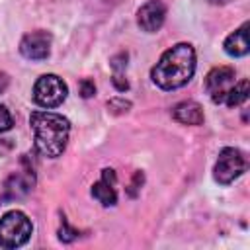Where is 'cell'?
<instances>
[{
  "label": "cell",
  "instance_id": "6da1fadb",
  "mask_svg": "<svg viewBox=\"0 0 250 250\" xmlns=\"http://www.w3.org/2000/svg\"><path fill=\"white\" fill-rule=\"evenodd\" d=\"M195 72V51L189 43L170 47L154 64L150 76L162 90H178L186 86Z\"/></svg>",
  "mask_w": 250,
  "mask_h": 250
},
{
  "label": "cell",
  "instance_id": "7a4b0ae2",
  "mask_svg": "<svg viewBox=\"0 0 250 250\" xmlns=\"http://www.w3.org/2000/svg\"><path fill=\"white\" fill-rule=\"evenodd\" d=\"M29 123L35 133V150L41 156L57 158L64 152L68 133H70V123L66 117L55 111L37 109V111H31Z\"/></svg>",
  "mask_w": 250,
  "mask_h": 250
},
{
  "label": "cell",
  "instance_id": "3957f363",
  "mask_svg": "<svg viewBox=\"0 0 250 250\" xmlns=\"http://www.w3.org/2000/svg\"><path fill=\"white\" fill-rule=\"evenodd\" d=\"M33 232L29 217L21 211H8L0 217V246L2 248H20L23 246Z\"/></svg>",
  "mask_w": 250,
  "mask_h": 250
},
{
  "label": "cell",
  "instance_id": "277c9868",
  "mask_svg": "<svg viewBox=\"0 0 250 250\" xmlns=\"http://www.w3.org/2000/svg\"><path fill=\"white\" fill-rule=\"evenodd\" d=\"M66 94L68 88L62 82V78H59L57 74H43L37 78L33 86V102L47 109L59 107L66 100Z\"/></svg>",
  "mask_w": 250,
  "mask_h": 250
},
{
  "label": "cell",
  "instance_id": "5b68a950",
  "mask_svg": "<svg viewBox=\"0 0 250 250\" xmlns=\"http://www.w3.org/2000/svg\"><path fill=\"white\" fill-rule=\"evenodd\" d=\"M246 170V158L238 148L232 146H225L219 152V158L215 162V182H219L221 186H229L230 182H234L242 172Z\"/></svg>",
  "mask_w": 250,
  "mask_h": 250
},
{
  "label": "cell",
  "instance_id": "8992f818",
  "mask_svg": "<svg viewBox=\"0 0 250 250\" xmlns=\"http://www.w3.org/2000/svg\"><path fill=\"white\" fill-rule=\"evenodd\" d=\"M232 86H234V70L230 66H217L205 78V90L215 104H225Z\"/></svg>",
  "mask_w": 250,
  "mask_h": 250
},
{
  "label": "cell",
  "instance_id": "52a82bcc",
  "mask_svg": "<svg viewBox=\"0 0 250 250\" xmlns=\"http://www.w3.org/2000/svg\"><path fill=\"white\" fill-rule=\"evenodd\" d=\"M20 53L29 61H43L51 53V33L49 31H31L20 41Z\"/></svg>",
  "mask_w": 250,
  "mask_h": 250
},
{
  "label": "cell",
  "instance_id": "ba28073f",
  "mask_svg": "<svg viewBox=\"0 0 250 250\" xmlns=\"http://www.w3.org/2000/svg\"><path fill=\"white\" fill-rule=\"evenodd\" d=\"M164 18H166V6L158 0H150L146 2L145 6L139 8L137 12V21H139V27L146 33H154L162 27L164 23Z\"/></svg>",
  "mask_w": 250,
  "mask_h": 250
},
{
  "label": "cell",
  "instance_id": "9c48e42d",
  "mask_svg": "<svg viewBox=\"0 0 250 250\" xmlns=\"http://www.w3.org/2000/svg\"><path fill=\"white\" fill-rule=\"evenodd\" d=\"M92 195L96 201H100L104 207H111L117 203V191H115V172L104 170L102 178L92 186Z\"/></svg>",
  "mask_w": 250,
  "mask_h": 250
},
{
  "label": "cell",
  "instance_id": "30bf717a",
  "mask_svg": "<svg viewBox=\"0 0 250 250\" xmlns=\"http://www.w3.org/2000/svg\"><path fill=\"white\" fill-rule=\"evenodd\" d=\"M172 117L182 125H201L205 119L203 107L193 100H186V102L176 104L172 107Z\"/></svg>",
  "mask_w": 250,
  "mask_h": 250
},
{
  "label": "cell",
  "instance_id": "8fae6325",
  "mask_svg": "<svg viewBox=\"0 0 250 250\" xmlns=\"http://www.w3.org/2000/svg\"><path fill=\"white\" fill-rule=\"evenodd\" d=\"M31 186H33V174H31V170L16 172V174H12L6 180L4 191H6V197L8 199H21L23 195L29 193Z\"/></svg>",
  "mask_w": 250,
  "mask_h": 250
},
{
  "label": "cell",
  "instance_id": "7c38bea8",
  "mask_svg": "<svg viewBox=\"0 0 250 250\" xmlns=\"http://www.w3.org/2000/svg\"><path fill=\"white\" fill-rule=\"evenodd\" d=\"M248 21L242 23L234 33H230L227 39H225V51L230 55V57H244L248 53Z\"/></svg>",
  "mask_w": 250,
  "mask_h": 250
},
{
  "label": "cell",
  "instance_id": "4fadbf2b",
  "mask_svg": "<svg viewBox=\"0 0 250 250\" xmlns=\"http://www.w3.org/2000/svg\"><path fill=\"white\" fill-rule=\"evenodd\" d=\"M246 100H248V80H240L238 84L234 82V86L230 88V92H229L225 104H227L229 107H236V105L244 104Z\"/></svg>",
  "mask_w": 250,
  "mask_h": 250
},
{
  "label": "cell",
  "instance_id": "5bb4252c",
  "mask_svg": "<svg viewBox=\"0 0 250 250\" xmlns=\"http://www.w3.org/2000/svg\"><path fill=\"white\" fill-rule=\"evenodd\" d=\"M76 236H78V230L72 229V227L66 223V219L62 217L61 227H59V240H61V242H72Z\"/></svg>",
  "mask_w": 250,
  "mask_h": 250
},
{
  "label": "cell",
  "instance_id": "9a60e30c",
  "mask_svg": "<svg viewBox=\"0 0 250 250\" xmlns=\"http://www.w3.org/2000/svg\"><path fill=\"white\" fill-rule=\"evenodd\" d=\"M12 125H14L12 113H10V111H8L4 105H0V133L10 131V129H12Z\"/></svg>",
  "mask_w": 250,
  "mask_h": 250
},
{
  "label": "cell",
  "instance_id": "2e32d148",
  "mask_svg": "<svg viewBox=\"0 0 250 250\" xmlns=\"http://www.w3.org/2000/svg\"><path fill=\"white\" fill-rule=\"evenodd\" d=\"M107 107H109L111 111H115V113H121V111H127V109L131 107V102H127V100H123V98H113V100H109Z\"/></svg>",
  "mask_w": 250,
  "mask_h": 250
},
{
  "label": "cell",
  "instance_id": "e0dca14e",
  "mask_svg": "<svg viewBox=\"0 0 250 250\" xmlns=\"http://www.w3.org/2000/svg\"><path fill=\"white\" fill-rule=\"evenodd\" d=\"M94 94H96V84L90 78H84L80 82V96L82 98H92Z\"/></svg>",
  "mask_w": 250,
  "mask_h": 250
},
{
  "label": "cell",
  "instance_id": "ac0fdd59",
  "mask_svg": "<svg viewBox=\"0 0 250 250\" xmlns=\"http://www.w3.org/2000/svg\"><path fill=\"white\" fill-rule=\"evenodd\" d=\"M125 66H127V53H119L117 57L111 59V68L115 72H121Z\"/></svg>",
  "mask_w": 250,
  "mask_h": 250
},
{
  "label": "cell",
  "instance_id": "d6986e66",
  "mask_svg": "<svg viewBox=\"0 0 250 250\" xmlns=\"http://www.w3.org/2000/svg\"><path fill=\"white\" fill-rule=\"evenodd\" d=\"M111 80H113V86H115L119 92H125V90H129V82H127V80H125V78H123L119 72H115Z\"/></svg>",
  "mask_w": 250,
  "mask_h": 250
},
{
  "label": "cell",
  "instance_id": "ffe728a7",
  "mask_svg": "<svg viewBox=\"0 0 250 250\" xmlns=\"http://www.w3.org/2000/svg\"><path fill=\"white\" fill-rule=\"evenodd\" d=\"M8 84H10V78H8V74L6 72H0V94L8 88Z\"/></svg>",
  "mask_w": 250,
  "mask_h": 250
}]
</instances>
